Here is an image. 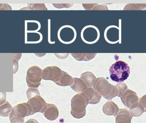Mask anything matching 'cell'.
Returning <instances> with one entry per match:
<instances>
[{
	"label": "cell",
	"mask_w": 146,
	"mask_h": 123,
	"mask_svg": "<svg viewBox=\"0 0 146 123\" xmlns=\"http://www.w3.org/2000/svg\"><path fill=\"white\" fill-rule=\"evenodd\" d=\"M130 114L133 117H139L145 112L143 107L139 103L135 106L130 109Z\"/></svg>",
	"instance_id": "d6986e66"
},
{
	"label": "cell",
	"mask_w": 146,
	"mask_h": 123,
	"mask_svg": "<svg viewBox=\"0 0 146 123\" xmlns=\"http://www.w3.org/2000/svg\"><path fill=\"white\" fill-rule=\"evenodd\" d=\"M31 106L32 115L36 112L43 113L47 106V104L40 94L35 95L28 99L27 102Z\"/></svg>",
	"instance_id": "ba28073f"
},
{
	"label": "cell",
	"mask_w": 146,
	"mask_h": 123,
	"mask_svg": "<svg viewBox=\"0 0 146 123\" xmlns=\"http://www.w3.org/2000/svg\"><path fill=\"white\" fill-rule=\"evenodd\" d=\"M80 79L88 88H94L97 78L92 72L87 71L82 74Z\"/></svg>",
	"instance_id": "9a60e30c"
},
{
	"label": "cell",
	"mask_w": 146,
	"mask_h": 123,
	"mask_svg": "<svg viewBox=\"0 0 146 123\" xmlns=\"http://www.w3.org/2000/svg\"><path fill=\"white\" fill-rule=\"evenodd\" d=\"M42 79L53 81L57 85L62 86H71L74 78L67 72L56 66H49L42 70Z\"/></svg>",
	"instance_id": "6da1fadb"
},
{
	"label": "cell",
	"mask_w": 146,
	"mask_h": 123,
	"mask_svg": "<svg viewBox=\"0 0 146 123\" xmlns=\"http://www.w3.org/2000/svg\"><path fill=\"white\" fill-rule=\"evenodd\" d=\"M0 10H12V8L7 4H0Z\"/></svg>",
	"instance_id": "d4e9b609"
},
{
	"label": "cell",
	"mask_w": 146,
	"mask_h": 123,
	"mask_svg": "<svg viewBox=\"0 0 146 123\" xmlns=\"http://www.w3.org/2000/svg\"><path fill=\"white\" fill-rule=\"evenodd\" d=\"M10 113L20 118H25V117L31 116L32 110L28 103H22L14 107Z\"/></svg>",
	"instance_id": "30bf717a"
},
{
	"label": "cell",
	"mask_w": 146,
	"mask_h": 123,
	"mask_svg": "<svg viewBox=\"0 0 146 123\" xmlns=\"http://www.w3.org/2000/svg\"><path fill=\"white\" fill-rule=\"evenodd\" d=\"M26 94L28 99L35 95L40 94L38 90L36 88H28Z\"/></svg>",
	"instance_id": "ffe728a7"
},
{
	"label": "cell",
	"mask_w": 146,
	"mask_h": 123,
	"mask_svg": "<svg viewBox=\"0 0 146 123\" xmlns=\"http://www.w3.org/2000/svg\"><path fill=\"white\" fill-rule=\"evenodd\" d=\"M71 87L76 92H82L88 88L84 82L80 78H74L73 84Z\"/></svg>",
	"instance_id": "2e32d148"
},
{
	"label": "cell",
	"mask_w": 146,
	"mask_h": 123,
	"mask_svg": "<svg viewBox=\"0 0 146 123\" xmlns=\"http://www.w3.org/2000/svg\"><path fill=\"white\" fill-rule=\"evenodd\" d=\"M132 118L129 110L126 109H120L115 116L116 123H131Z\"/></svg>",
	"instance_id": "4fadbf2b"
},
{
	"label": "cell",
	"mask_w": 146,
	"mask_h": 123,
	"mask_svg": "<svg viewBox=\"0 0 146 123\" xmlns=\"http://www.w3.org/2000/svg\"><path fill=\"white\" fill-rule=\"evenodd\" d=\"M25 123H38V122L35 119H31L27 121Z\"/></svg>",
	"instance_id": "4316f807"
},
{
	"label": "cell",
	"mask_w": 146,
	"mask_h": 123,
	"mask_svg": "<svg viewBox=\"0 0 146 123\" xmlns=\"http://www.w3.org/2000/svg\"><path fill=\"white\" fill-rule=\"evenodd\" d=\"M83 42L88 44L95 43L99 39L100 32L97 27L92 25L85 27L81 33Z\"/></svg>",
	"instance_id": "8992f818"
},
{
	"label": "cell",
	"mask_w": 146,
	"mask_h": 123,
	"mask_svg": "<svg viewBox=\"0 0 146 123\" xmlns=\"http://www.w3.org/2000/svg\"><path fill=\"white\" fill-rule=\"evenodd\" d=\"M139 103L144 108L145 112H146V94L140 98Z\"/></svg>",
	"instance_id": "603a6c76"
},
{
	"label": "cell",
	"mask_w": 146,
	"mask_h": 123,
	"mask_svg": "<svg viewBox=\"0 0 146 123\" xmlns=\"http://www.w3.org/2000/svg\"><path fill=\"white\" fill-rule=\"evenodd\" d=\"M94 88L100 95L108 100H111L118 95L117 87L110 84L104 77L97 78Z\"/></svg>",
	"instance_id": "3957f363"
},
{
	"label": "cell",
	"mask_w": 146,
	"mask_h": 123,
	"mask_svg": "<svg viewBox=\"0 0 146 123\" xmlns=\"http://www.w3.org/2000/svg\"><path fill=\"white\" fill-rule=\"evenodd\" d=\"M123 104L129 109L135 106L139 103V97L133 91L127 89L120 96Z\"/></svg>",
	"instance_id": "9c48e42d"
},
{
	"label": "cell",
	"mask_w": 146,
	"mask_h": 123,
	"mask_svg": "<svg viewBox=\"0 0 146 123\" xmlns=\"http://www.w3.org/2000/svg\"><path fill=\"white\" fill-rule=\"evenodd\" d=\"M110 76L113 81L121 83L127 79L130 74V67L123 61H118L110 68Z\"/></svg>",
	"instance_id": "7a4b0ae2"
},
{
	"label": "cell",
	"mask_w": 146,
	"mask_h": 123,
	"mask_svg": "<svg viewBox=\"0 0 146 123\" xmlns=\"http://www.w3.org/2000/svg\"><path fill=\"white\" fill-rule=\"evenodd\" d=\"M89 104L86 96L82 92L75 95L71 100V113L75 118H81L86 115V107Z\"/></svg>",
	"instance_id": "277c9868"
},
{
	"label": "cell",
	"mask_w": 146,
	"mask_h": 123,
	"mask_svg": "<svg viewBox=\"0 0 146 123\" xmlns=\"http://www.w3.org/2000/svg\"><path fill=\"white\" fill-rule=\"evenodd\" d=\"M43 114L48 120L54 121L59 116V110L55 105L47 104V107Z\"/></svg>",
	"instance_id": "7c38bea8"
},
{
	"label": "cell",
	"mask_w": 146,
	"mask_h": 123,
	"mask_svg": "<svg viewBox=\"0 0 146 123\" xmlns=\"http://www.w3.org/2000/svg\"><path fill=\"white\" fill-rule=\"evenodd\" d=\"M103 112L108 116H115L120 111L117 106L112 101L106 102L103 107Z\"/></svg>",
	"instance_id": "5bb4252c"
},
{
	"label": "cell",
	"mask_w": 146,
	"mask_h": 123,
	"mask_svg": "<svg viewBox=\"0 0 146 123\" xmlns=\"http://www.w3.org/2000/svg\"><path fill=\"white\" fill-rule=\"evenodd\" d=\"M59 40L65 44L72 43L76 37L75 29L71 26L66 25L62 27L59 30L58 33Z\"/></svg>",
	"instance_id": "52a82bcc"
},
{
	"label": "cell",
	"mask_w": 146,
	"mask_h": 123,
	"mask_svg": "<svg viewBox=\"0 0 146 123\" xmlns=\"http://www.w3.org/2000/svg\"><path fill=\"white\" fill-rule=\"evenodd\" d=\"M9 121L11 123H24L25 118H20L10 113L9 115Z\"/></svg>",
	"instance_id": "7402d4cb"
},
{
	"label": "cell",
	"mask_w": 146,
	"mask_h": 123,
	"mask_svg": "<svg viewBox=\"0 0 146 123\" xmlns=\"http://www.w3.org/2000/svg\"><path fill=\"white\" fill-rule=\"evenodd\" d=\"M7 94L5 92H0V106L3 104L6 101Z\"/></svg>",
	"instance_id": "cb8c5ba5"
},
{
	"label": "cell",
	"mask_w": 146,
	"mask_h": 123,
	"mask_svg": "<svg viewBox=\"0 0 146 123\" xmlns=\"http://www.w3.org/2000/svg\"><path fill=\"white\" fill-rule=\"evenodd\" d=\"M82 93L86 96L89 104H96L99 103L102 97L94 88H88Z\"/></svg>",
	"instance_id": "8fae6325"
},
{
	"label": "cell",
	"mask_w": 146,
	"mask_h": 123,
	"mask_svg": "<svg viewBox=\"0 0 146 123\" xmlns=\"http://www.w3.org/2000/svg\"><path fill=\"white\" fill-rule=\"evenodd\" d=\"M116 86L118 88V93L117 96L119 97H120V95L121 94H122L123 92H125L126 90L128 89L127 85L123 82L118 83Z\"/></svg>",
	"instance_id": "44dd1931"
},
{
	"label": "cell",
	"mask_w": 146,
	"mask_h": 123,
	"mask_svg": "<svg viewBox=\"0 0 146 123\" xmlns=\"http://www.w3.org/2000/svg\"><path fill=\"white\" fill-rule=\"evenodd\" d=\"M42 79V70L37 66L30 67L27 71V83L29 87L37 88L40 84Z\"/></svg>",
	"instance_id": "5b68a950"
},
{
	"label": "cell",
	"mask_w": 146,
	"mask_h": 123,
	"mask_svg": "<svg viewBox=\"0 0 146 123\" xmlns=\"http://www.w3.org/2000/svg\"><path fill=\"white\" fill-rule=\"evenodd\" d=\"M12 106L9 103L6 101L3 104L0 106V116L2 117H8L9 116L10 112L12 111Z\"/></svg>",
	"instance_id": "ac0fdd59"
},
{
	"label": "cell",
	"mask_w": 146,
	"mask_h": 123,
	"mask_svg": "<svg viewBox=\"0 0 146 123\" xmlns=\"http://www.w3.org/2000/svg\"><path fill=\"white\" fill-rule=\"evenodd\" d=\"M18 60H16V59H13V67H14V73H15L16 71H17L19 68L18 66Z\"/></svg>",
	"instance_id": "484cf974"
},
{
	"label": "cell",
	"mask_w": 146,
	"mask_h": 123,
	"mask_svg": "<svg viewBox=\"0 0 146 123\" xmlns=\"http://www.w3.org/2000/svg\"><path fill=\"white\" fill-rule=\"evenodd\" d=\"M72 57L77 61H88L93 59L96 53H72Z\"/></svg>",
	"instance_id": "e0dca14e"
}]
</instances>
